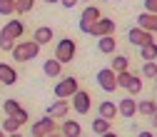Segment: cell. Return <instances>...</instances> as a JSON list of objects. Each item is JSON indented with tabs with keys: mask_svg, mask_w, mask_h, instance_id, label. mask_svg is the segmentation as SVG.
<instances>
[{
	"mask_svg": "<svg viewBox=\"0 0 157 137\" xmlns=\"http://www.w3.org/2000/svg\"><path fill=\"white\" fill-rule=\"evenodd\" d=\"M115 77H117V87H127V82H130V77H132V72L130 70H125V72H115Z\"/></svg>",
	"mask_w": 157,
	"mask_h": 137,
	"instance_id": "31",
	"label": "cell"
},
{
	"mask_svg": "<svg viewBox=\"0 0 157 137\" xmlns=\"http://www.w3.org/2000/svg\"><path fill=\"white\" fill-rule=\"evenodd\" d=\"M8 137H23V135H20V132H10Z\"/></svg>",
	"mask_w": 157,
	"mask_h": 137,
	"instance_id": "39",
	"label": "cell"
},
{
	"mask_svg": "<svg viewBox=\"0 0 157 137\" xmlns=\"http://www.w3.org/2000/svg\"><path fill=\"white\" fill-rule=\"evenodd\" d=\"M142 77H147V80H155V77H157V60L142 65Z\"/></svg>",
	"mask_w": 157,
	"mask_h": 137,
	"instance_id": "28",
	"label": "cell"
},
{
	"mask_svg": "<svg viewBox=\"0 0 157 137\" xmlns=\"http://www.w3.org/2000/svg\"><path fill=\"white\" fill-rule=\"evenodd\" d=\"M137 137H155L152 130H142V132H137Z\"/></svg>",
	"mask_w": 157,
	"mask_h": 137,
	"instance_id": "35",
	"label": "cell"
},
{
	"mask_svg": "<svg viewBox=\"0 0 157 137\" xmlns=\"http://www.w3.org/2000/svg\"><path fill=\"white\" fill-rule=\"evenodd\" d=\"M100 17H102V13H100V8H97V5H85L82 15H80V23H77V28H80L82 32H90V25H92L95 20H100Z\"/></svg>",
	"mask_w": 157,
	"mask_h": 137,
	"instance_id": "6",
	"label": "cell"
},
{
	"mask_svg": "<svg viewBox=\"0 0 157 137\" xmlns=\"http://www.w3.org/2000/svg\"><path fill=\"white\" fill-rule=\"evenodd\" d=\"M13 48H15V40H13L10 35H5L3 30H0V50H5V52H10Z\"/></svg>",
	"mask_w": 157,
	"mask_h": 137,
	"instance_id": "29",
	"label": "cell"
},
{
	"mask_svg": "<svg viewBox=\"0 0 157 137\" xmlns=\"http://www.w3.org/2000/svg\"><path fill=\"white\" fill-rule=\"evenodd\" d=\"M77 3H87V0H77Z\"/></svg>",
	"mask_w": 157,
	"mask_h": 137,
	"instance_id": "42",
	"label": "cell"
},
{
	"mask_svg": "<svg viewBox=\"0 0 157 137\" xmlns=\"http://www.w3.org/2000/svg\"><path fill=\"white\" fill-rule=\"evenodd\" d=\"M147 120H150V125H152V127H157V112H152V115L147 117Z\"/></svg>",
	"mask_w": 157,
	"mask_h": 137,
	"instance_id": "36",
	"label": "cell"
},
{
	"mask_svg": "<svg viewBox=\"0 0 157 137\" xmlns=\"http://www.w3.org/2000/svg\"><path fill=\"white\" fill-rule=\"evenodd\" d=\"M137 28H142L147 32H157V15L155 13H140L137 15Z\"/></svg>",
	"mask_w": 157,
	"mask_h": 137,
	"instance_id": "12",
	"label": "cell"
},
{
	"mask_svg": "<svg viewBox=\"0 0 157 137\" xmlns=\"http://www.w3.org/2000/svg\"><path fill=\"white\" fill-rule=\"evenodd\" d=\"M140 57H142L145 63L157 60V43H147V45H142V48H140Z\"/></svg>",
	"mask_w": 157,
	"mask_h": 137,
	"instance_id": "22",
	"label": "cell"
},
{
	"mask_svg": "<svg viewBox=\"0 0 157 137\" xmlns=\"http://www.w3.org/2000/svg\"><path fill=\"white\" fill-rule=\"evenodd\" d=\"M155 85H157V77H155Z\"/></svg>",
	"mask_w": 157,
	"mask_h": 137,
	"instance_id": "43",
	"label": "cell"
},
{
	"mask_svg": "<svg viewBox=\"0 0 157 137\" xmlns=\"http://www.w3.org/2000/svg\"><path fill=\"white\" fill-rule=\"evenodd\" d=\"M3 110H5V117H10V115H15L17 110H20V102H17V100H5Z\"/></svg>",
	"mask_w": 157,
	"mask_h": 137,
	"instance_id": "30",
	"label": "cell"
},
{
	"mask_svg": "<svg viewBox=\"0 0 157 137\" xmlns=\"http://www.w3.org/2000/svg\"><path fill=\"white\" fill-rule=\"evenodd\" d=\"M110 70H112V72H125V70H130V60H127L125 55H115Z\"/></svg>",
	"mask_w": 157,
	"mask_h": 137,
	"instance_id": "24",
	"label": "cell"
},
{
	"mask_svg": "<svg viewBox=\"0 0 157 137\" xmlns=\"http://www.w3.org/2000/svg\"><path fill=\"white\" fill-rule=\"evenodd\" d=\"M67 110H70L67 100H55V102L48 105L45 117H50V120H60V117H67Z\"/></svg>",
	"mask_w": 157,
	"mask_h": 137,
	"instance_id": "11",
	"label": "cell"
},
{
	"mask_svg": "<svg viewBox=\"0 0 157 137\" xmlns=\"http://www.w3.org/2000/svg\"><path fill=\"white\" fill-rule=\"evenodd\" d=\"M142 87H145V82H142V77H140V75H132L125 90H127V95H130V97H137V95L142 92Z\"/></svg>",
	"mask_w": 157,
	"mask_h": 137,
	"instance_id": "21",
	"label": "cell"
},
{
	"mask_svg": "<svg viewBox=\"0 0 157 137\" xmlns=\"http://www.w3.org/2000/svg\"><path fill=\"white\" fill-rule=\"evenodd\" d=\"M0 30H3L5 35H10L13 40H20V37H23V32H25V25H23V20H8V23L0 28Z\"/></svg>",
	"mask_w": 157,
	"mask_h": 137,
	"instance_id": "13",
	"label": "cell"
},
{
	"mask_svg": "<svg viewBox=\"0 0 157 137\" xmlns=\"http://www.w3.org/2000/svg\"><path fill=\"white\" fill-rule=\"evenodd\" d=\"M10 52H13V60L28 63V60H35V57L40 55V45H37L35 40H23V43H15V48Z\"/></svg>",
	"mask_w": 157,
	"mask_h": 137,
	"instance_id": "1",
	"label": "cell"
},
{
	"mask_svg": "<svg viewBox=\"0 0 157 137\" xmlns=\"http://www.w3.org/2000/svg\"><path fill=\"white\" fill-rule=\"evenodd\" d=\"M145 13H155L157 15V0H145Z\"/></svg>",
	"mask_w": 157,
	"mask_h": 137,
	"instance_id": "33",
	"label": "cell"
},
{
	"mask_svg": "<svg viewBox=\"0 0 157 137\" xmlns=\"http://www.w3.org/2000/svg\"><path fill=\"white\" fill-rule=\"evenodd\" d=\"M92 132L97 135V137H100V135H105V132H110L112 130V122L110 120H102V117H97V120H92Z\"/></svg>",
	"mask_w": 157,
	"mask_h": 137,
	"instance_id": "23",
	"label": "cell"
},
{
	"mask_svg": "<svg viewBox=\"0 0 157 137\" xmlns=\"http://www.w3.org/2000/svg\"><path fill=\"white\" fill-rule=\"evenodd\" d=\"M97 112H100V115H97V117H102V120H115V117H117V105L112 102V100H102L100 102V107H97Z\"/></svg>",
	"mask_w": 157,
	"mask_h": 137,
	"instance_id": "17",
	"label": "cell"
},
{
	"mask_svg": "<svg viewBox=\"0 0 157 137\" xmlns=\"http://www.w3.org/2000/svg\"><path fill=\"white\" fill-rule=\"evenodd\" d=\"M48 137H63V135H60V130H55V132H50Z\"/></svg>",
	"mask_w": 157,
	"mask_h": 137,
	"instance_id": "38",
	"label": "cell"
},
{
	"mask_svg": "<svg viewBox=\"0 0 157 137\" xmlns=\"http://www.w3.org/2000/svg\"><path fill=\"white\" fill-rule=\"evenodd\" d=\"M70 107L77 112V115H87L90 112V107H92V97H90V92L87 90H77L72 97H70Z\"/></svg>",
	"mask_w": 157,
	"mask_h": 137,
	"instance_id": "4",
	"label": "cell"
},
{
	"mask_svg": "<svg viewBox=\"0 0 157 137\" xmlns=\"http://www.w3.org/2000/svg\"><path fill=\"white\" fill-rule=\"evenodd\" d=\"M152 112H157V100H137V115L150 117Z\"/></svg>",
	"mask_w": 157,
	"mask_h": 137,
	"instance_id": "20",
	"label": "cell"
},
{
	"mask_svg": "<svg viewBox=\"0 0 157 137\" xmlns=\"http://www.w3.org/2000/svg\"><path fill=\"white\" fill-rule=\"evenodd\" d=\"M127 43H132V45H137V48H142V45H147V43H155V35L135 25V28L127 30Z\"/></svg>",
	"mask_w": 157,
	"mask_h": 137,
	"instance_id": "8",
	"label": "cell"
},
{
	"mask_svg": "<svg viewBox=\"0 0 157 137\" xmlns=\"http://www.w3.org/2000/svg\"><path fill=\"white\" fill-rule=\"evenodd\" d=\"M75 52H77V43L72 37H63V40H57V48H55V60L65 65V63H72L75 60Z\"/></svg>",
	"mask_w": 157,
	"mask_h": 137,
	"instance_id": "2",
	"label": "cell"
},
{
	"mask_svg": "<svg viewBox=\"0 0 157 137\" xmlns=\"http://www.w3.org/2000/svg\"><path fill=\"white\" fill-rule=\"evenodd\" d=\"M77 90H80V80H77V77H63V80L55 85L52 92H55L57 100H70Z\"/></svg>",
	"mask_w": 157,
	"mask_h": 137,
	"instance_id": "3",
	"label": "cell"
},
{
	"mask_svg": "<svg viewBox=\"0 0 157 137\" xmlns=\"http://www.w3.org/2000/svg\"><path fill=\"white\" fill-rule=\"evenodd\" d=\"M100 137H120V135H117V132H112V130H110V132H105V135H100Z\"/></svg>",
	"mask_w": 157,
	"mask_h": 137,
	"instance_id": "37",
	"label": "cell"
},
{
	"mask_svg": "<svg viewBox=\"0 0 157 137\" xmlns=\"http://www.w3.org/2000/svg\"><path fill=\"white\" fill-rule=\"evenodd\" d=\"M0 82L3 85H15L17 82V70L13 67V65H8V63H0Z\"/></svg>",
	"mask_w": 157,
	"mask_h": 137,
	"instance_id": "14",
	"label": "cell"
},
{
	"mask_svg": "<svg viewBox=\"0 0 157 137\" xmlns=\"http://www.w3.org/2000/svg\"><path fill=\"white\" fill-rule=\"evenodd\" d=\"M0 137H8V135H5V132H3V130H0Z\"/></svg>",
	"mask_w": 157,
	"mask_h": 137,
	"instance_id": "41",
	"label": "cell"
},
{
	"mask_svg": "<svg viewBox=\"0 0 157 137\" xmlns=\"http://www.w3.org/2000/svg\"><path fill=\"white\" fill-rule=\"evenodd\" d=\"M115 20L112 17H100V20H95L90 25V32L87 35H95V37H105V35H115Z\"/></svg>",
	"mask_w": 157,
	"mask_h": 137,
	"instance_id": "5",
	"label": "cell"
},
{
	"mask_svg": "<svg viewBox=\"0 0 157 137\" xmlns=\"http://www.w3.org/2000/svg\"><path fill=\"white\" fill-rule=\"evenodd\" d=\"M10 117H15V120L20 122V127H23V125H28V120H30V115H28V110H23V107L17 110L15 115H10Z\"/></svg>",
	"mask_w": 157,
	"mask_h": 137,
	"instance_id": "32",
	"label": "cell"
},
{
	"mask_svg": "<svg viewBox=\"0 0 157 137\" xmlns=\"http://www.w3.org/2000/svg\"><path fill=\"white\" fill-rule=\"evenodd\" d=\"M60 5H63L65 10H72V8L77 5V0H60Z\"/></svg>",
	"mask_w": 157,
	"mask_h": 137,
	"instance_id": "34",
	"label": "cell"
},
{
	"mask_svg": "<svg viewBox=\"0 0 157 137\" xmlns=\"http://www.w3.org/2000/svg\"><path fill=\"white\" fill-rule=\"evenodd\" d=\"M52 37H55V32H52V28H48V25H40V28L33 32V40L40 45V48H43V45H48Z\"/></svg>",
	"mask_w": 157,
	"mask_h": 137,
	"instance_id": "18",
	"label": "cell"
},
{
	"mask_svg": "<svg viewBox=\"0 0 157 137\" xmlns=\"http://www.w3.org/2000/svg\"><path fill=\"white\" fill-rule=\"evenodd\" d=\"M95 80H97V85H100L105 92H115V90H117V77H115V72H112L110 67H102L100 72H97Z\"/></svg>",
	"mask_w": 157,
	"mask_h": 137,
	"instance_id": "9",
	"label": "cell"
},
{
	"mask_svg": "<svg viewBox=\"0 0 157 137\" xmlns=\"http://www.w3.org/2000/svg\"><path fill=\"white\" fill-rule=\"evenodd\" d=\"M35 5V0H15V15H28Z\"/></svg>",
	"mask_w": 157,
	"mask_h": 137,
	"instance_id": "25",
	"label": "cell"
},
{
	"mask_svg": "<svg viewBox=\"0 0 157 137\" xmlns=\"http://www.w3.org/2000/svg\"><path fill=\"white\" fill-rule=\"evenodd\" d=\"M45 3H48V5H52V3H60V0H45Z\"/></svg>",
	"mask_w": 157,
	"mask_h": 137,
	"instance_id": "40",
	"label": "cell"
},
{
	"mask_svg": "<svg viewBox=\"0 0 157 137\" xmlns=\"http://www.w3.org/2000/svg\"><path fill=\"white\" fill-rule=\"evenodd\" d=\"M0 130H3L5 135H10V132H20V122H17L15 117H5V120H3V127H0Z\"/></svg>",
	"mask_w": 157,
	"mask_h": 137,
	"instance_id": "26",
	"label": "cell"
},
{
	"mask_svg": "<svg viewBox=\"0 0 157 137\" xmlns=\"http://www.w3.org/2000/svg\"><path fill=\"white\" fill-rule=\"evenodd\" d=\"M117 115L120 117H125V120H132V117L137 115V100L135 97H122L120 102H117Z\"/></svg>",
	"mask_w": 157,
	"mask_h": 137,
	"instance_id": "10",
	"label": "cell"
},
{
	"mask_svg": "<svg viewBox=\"0 0 157 137\" xmlns=\"http://www.w3.org/2000/svg\"><path fill=\"white\" fill-rule=\"evenodd\" d=\"M57 125L55 120H50V117H43V120H35L30 125V137H48L50 132H55Z\"/></svg>",
	"mask_w": 157,
	"mask_h": 137,
	"instance_id": "7",
	"label": "cell"
},
{
	"mask_svg": "<svg viewBox=\"0 0 157 137\" xmlns=\"http://www.w3.org/2000/svg\"><path fill=\"white\" fill-rule=\"evenodd\" d=\"M115 50H117V40H115V35L97 37V52H102V55H112Z\"/></svg>",
	"mask_w": 157,
	"mask_h": 137,
	"instance_id": "16",
	"label": "cell"
},
{
	"mask_svg": "<svg viewBox=\"0 0 157 137\" xmlns=\"http://www.w3.org/2000/svg\"><path fill=\"white\" fill-rule=\"evenodd\" d=\"M60 135L63 137H82V127L77 120H65L60 125Z\"/></svg>",
	"mask_w": 157,
	"mask_h": 137,
	"instance_id": "15",
	"label": "cell"
},
{
	"mask_svg": "<svg viewBox=\"0 0 157 137\" xmlns=\"http://www.w3.org/2000/svg\"><path fill=\"white\" fill-rule=\"evenodd\" d=\"M0 15L3 17L15 15V0H0Z\"/></svg>",
	"mask_w": 157,
	"mask_h": 137,
	"instance_id": "27",
	"label": "cell"
},
{
	"mask_svg": "<svg viewBox=\"0 0 157 137\" xmlns=\"http://www.w3.org/2000/svg\"><path fill=\"white\" fill-rule=\"evenodd\" d=\"M43 72H45V77H60L63 75V65L57 63L55 57H50V60L43 63Z\"/></svg>",
	"mask_w": 157,
	"mask_h": 137,
	"instance_id": "19",
	"label": "cell"
}]
</instances>
